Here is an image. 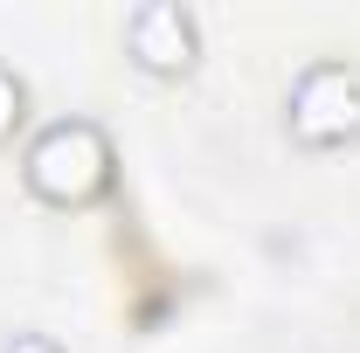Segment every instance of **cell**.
<instances>
[{"mask_svg": "<svg viewBox=\"0 0 360 353\" xmlns=\"http://www.w3.org/2000/svg\"><path fill=\"white\" fill-rule=\"evenodd\" d=\"M21 180L28 194H42L49 208H84L111 187V139L90 118H56L28 139L21 153Z\"/></svg>", "mask_w": 360, "mask_h": 353, "instance_id": "obj_1", "label": "cell"}, {"mask_svg": "<svg viewBox=\"0 0 360 353\" xmlns=\"http://www.w3.org/2000/svg\"><path fill=\"white\" fill-rule=\"evenodd\" d=\"M284 118H291V132L305 146H347V139H360V70L354 63H312L291 84Z\"/></svg>", "mask_w": 360, "mask_h": 353, "instance_id": "obj_2", "label": "cell"}, {"mask_svg": "<svg viewBox=\"0 0 360 353\" xmlns=\"http://www.w3.org/2000/svg\"><path fill=\"white\" fill-rule=\"evenodd\" d=\"M132 35V56L146 70H187L194 63V14L187 7H139L125 21Z\"/></svg>", "mask_w": 360, "mask_h": 353, "instance_id": "obj_3", "label": "cell"}, {"mask_svg": "<svg viewBox=\"0 0 360 353\" xmlns=\"http://www.w3.org/2000/svg\"><path fill=\"white\" fill-rule=\"evenodd\" d=\"M14 125H21V77L0 63V139H14Z\"/></svg>", "mask_w": 360, "mask_h": 353, "instance_id": "obj_4", "label": "cell"}, {"mask_svg": "<svg viewBox=\"0 0 360 353\" xmlns=\"http://www.w3.org/2000/svg\"><path fill=\"white\" fill-rule=\"evenodd\" d=\"M7 353H56V347H49L42 333H21V340H14V347H7Z\"/></svg>", "mask_w": 360, "mask_h": 353, "instance_id": "obj_5", "label": "cell"}]
</instances>
